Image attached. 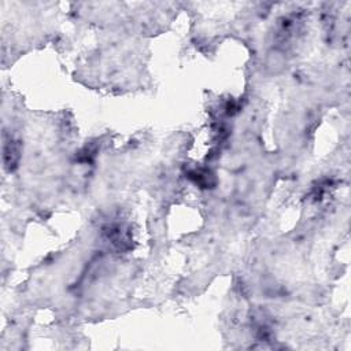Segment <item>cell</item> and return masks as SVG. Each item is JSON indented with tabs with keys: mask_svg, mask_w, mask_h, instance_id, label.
Listing matches in <instances>:
<instances>
[{
	"mask_svg": "<svg viewBox=\"0 0 351 351\" xmlns=\"http://www.w3.org/2000/svg\"><path fill=\"white\" fill-rule=\"evenodd\" d=\"M18 159H19V150H18V146H16L14 142H10V146L4 147V161L5 165L12 169L14 166H16L18 164Z\"/></svg>",
	"mask_w": 351,
	"mask_h": 351,
	"instance_id": "6da1fadb",
	"label": "cell"
}]
</instances>
